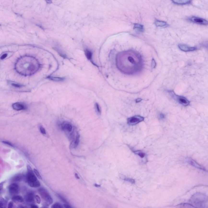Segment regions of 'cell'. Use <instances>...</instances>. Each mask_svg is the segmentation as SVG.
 <instances>
[{"instance_id":"cell-1","label":"cell","mask_w":208,"mask_h":208,"mask_svg":"<svg viewBox=\"0 0 208 208\" xmlns=\"http://www.w3.org/2000/svg\"><path fill=\"white\" fill-rule=\"evenodd\" d=\"M116 61L118 69L127 74H135L139 72L143 65L140 54L133 50H127L118 53Z\"/></svg>"},{"instance_id":"cell-2","label":"cell","mask_w":208,"mask_h":208,"mask_svg":"<svg viewBox=\"0 0 208 208\" xmlns=\"http://www.w3.org/2000/svg\"><path fill=\"white\" fill-rule=\"evenodd\" d=\"M16 69L20 74L30 76L38 70L40 64L36 59L30 56H24L19 59L16 64Z\"/></svg>"},{"instance_id":"cell-3","label":"cell","mask_w":208,"mask_h":208,"mask_svg":"<svg viewBox=\"0 0 208 208\" xmlns=\"http://www.w3.org/2000/svg\"><path fill=\"white\" fill-rule=\"evenodd\" d=\"M208 200V197L207 195L201 193H197L191 196L190 202L197 207H201L207 203Z\"/></svg>"},{"instance_id":"cell-4","label":"cell","mask_w":208,"mask_h":208,"mask_svg":"<svg viewBox=\"0 0 208 208\" xmlns=\"http://www.w3.org/2000/svg\"><path fill=\"white\" fill-rule=\"evenodd\" d=\"M27 174L26 176V180L29 185L31 187L37 188L40 186V183L37 180L36 176L33 172L31 166H27Z\"/></svg>"},{"instance_id":"cell-5","label":"cell","mask_w":208,"mask_h":208,"mask_svg":"<svg viewBox=\"0 0 208 208\" xmlns=\"http://www.w3.org/2000/svg\"><path fill=\"white\" fill-rule=\"evenodd\" d=\"M38 192L43 200H44L45 205H50L53 204V199L47 190L43 188H40L38 190Z\"/></svg>"},{"instance_id":"cell-6","label":"cell","mask_w":208,"mask_h":208,"mask_svg":"<svg viewBox=\"0 0 208 208\" xmlns=\"http://www.w3.org/2000/svg\"><path fill=\"white\" fill-rule=\"evenodd\" d=\"M169 92L172 95L173 98L176 100L179 103L184 106H189L190 104V101L187 99V98L183 96L178 95L175 94L174 92L172 91H169Z\"/></svg>"},{"instance_id":"cell-7","label":"cell","mask_w":208,"mask_h":208,"mask_svg":"<svg viewBox=\"0 0 208 208\" xmlns=\"http://www.w3.org/2000/svg\"><path fill=\"white\" fill-rule=\"evenodd\" d=\"M187 20L190 22L195 24H198L200 25H208V20L196 16H192L190 17Z\"/></svg>"},{"instance_id":"cell-8","label":"cell","mask_w":208,"mask_h":208,"mask_svg":"<svg viewBox=\"0 0 208 208\" xmlns=\"http://www.w3.org/2000/svg\"><path fill=\"white\" fill-rule=\"evenodd\" d=\"M144 118L140 115H135L128 119V123L130 125H135L143 121Z\"/></svg>"},{"instance_id":"cell-9","label":"cell","mask_w":208,"mask_h":208,"mask_svg":"<svg viewBox=\"0 0 208 208\" xmlns=\"http://www.w3.org/2000/svg\"><path fill=\"white\" fill-rule=\"evenodd\" d=\"M19 190V187L17 184L13 183L10 184L9 187V194L12 196H15L18 194Z\"/></svg>"},{"instance_id":"cell-10","label":"cell","mask_w":208,"mask_h":208,"mask_svg":"<svg viewBox=\"0 0 208 208\" xmlns=\"http://www.w3.org/2000/svg\"><path fill=\"white\" fill-rule=\"evenodd\" d=\"M187 160L188 163H189L190 165H191V166H193L196 167L197 168L199 169H200L201 170H202L203 171H207V170H206V169L204 168V167H203V166H201L199 163H197L196 160L192 159L191 158H187Z\"/></svg>"},{"instance_id":"cell-11","label":"cell","mask_w":208,"mask_h":208,"mask_svg":"<svg viewBox=\"0 0 208 208\" xmlns=\"http://www.w3.org/2000/svg\"><path fill=\"white\" fill-rule=\"evenodd\" d=\"M178 47L183 51L185 52H191L195 50H197V48L196 47H191L185 44H179Z\"/></svg>"},{"instance_id":"cell-12","label":"cell","mask_w":208,"mask_h":208,"mask_svg":"<svg viewBox=\"0 0 208 208\" xmlns=\"http://www.w3.org/2000/svg\"><path fill=\"white\" fill-rule=\"evenodd\" d=\"M12 107L14 110L16 111H20L26 109V106L24 104L19 102H16L13 104L12 105Z\"/></svg>"},{"instance_id":"cell-13","label":"cell","mask_w":208,"mask_h":208,"mask_svg":"<svg viewBox=\"0 0 208 208\" xmlns=\"http://www.w3.org/2000/svg\"><path fill=\"white\" fill-rule=\"evenodd\" d=\"M173 3L178 5H184L190 4L192 0H172Z\"/></svg>"},{"instance_id":"cell-14","label":"cell","mask_w":208,"mask_h":208,"mask_svg":"<svg viewBox=\"0 0 208 208\" xmlns=\"http://www.w3.org/2000/svg\"><path fill=\"white\" fill-rule=\"evenodd\" d=\"M35 196L33 193H29L25 197L26 201L29 203H32L34 201Z\"/></svg>"},{"instance_id":"cell-15","label":"cell","mask_w":208,"mask_h":208,"mask_svg":"<svg viewBox=\"0 0 208 208\" xmlns=\"http://www.w3.org/2000/svg\"><path fill=\"white\" fill-rule=\"evenodd\" d=\"M61 127L63 130H65L68 132H70L72 131L73 129V126L71 124L69 123H65L62 125Z\"/></svg>"},{"instance_id":"cell-16","label":"cell","mask_w":208,"mask_h":208,"mask_svg":"<svg viewBox=\"0 0 208 208\" xmlns=\"http://www.w3.org/2000/svg\"><path fill=\"white\" fill-rule=\"evenodd\" d=\"M155 25H156V27H166L169 26L168 24L165 22L160 21L159 20H156L155 21Z\"/></svg>"},{"instance_id":"cell-17","label":"cell","mask_w":208,"mask_h":208,"mask_svg":"<svg viewBox=\"0 0 208 208\" xmlns=\"http://www.w3.org/2000/svg\"><path fill=\"white\" fill-rule=\"evenodd\" d=\"M23 179V175L21 174H17L12 178V181L15 183L20 182Z\"/></svg>"},{"instance_id":"cell-18","label":"cell","mask_w":208,"mask_h":208,"mask_svg":"<svg viewBox=\"0 0 208 208\" xmlns=\"http://www.w3.org/2000/svg\"><path fill=\"white\" fill-rule=\"evenodd\" d=\"M12 200L14 202H24V199L21 196H14L12 197Z\"/></svg>"},{"instance_id":"cell-19","label":"cell","mask_w":208,"mask_h":208,"mask_svg":"<svg viewBox=\"0 0 208 208\" xmlns=\"http://www.w3.org/2000/svg\"><path fill=\"white\" fill-rule=\"evenodd\" d=\"M134 28L139 32H143L144 31L143 26L140 24H135L134 25Z\"/></svg>"},{"instance_id":"cell-20","label":"cell","mask_w":208,"mask_h":208,"mask_svg":"<svg viewBox=\"0 0 208 208\" xmlns=\"http://www.w3.org/2000/svg\"><path fill=\"white\" fill-rule=\"evenodd\" d=\"M48 78L49 79H50V80L56 81V82H59V81H63L64 80V78L56 77H48Z\"/></svg>"},{"instance_id":"cell-21","label":"cell","mask_w":208,"mask_h":208,"mask_svg":"<svg viewBox=\"0 0 208 208\" xmlns=\"http://www.w3.org/2000/svg\"><path fill=\"white\" fill-rule=\"evenodd\" d=\"M85 54L86 55V57L88 59L91 60L92 59V52L90 51V50L86 49L85 50Z\"/></svg>"},{"instance_id":"cell-22","label":"cell","mask_w":208,"mask_h":208,"mask_svg":"<svg viewBox=\"0 0 208 208\" xmlns=\"http://www.w3.org/2000/svg\"><path fill=\"white\" fill-rule=\"evenodd\" d=\"M179 206L180 207H184V208H195L196 207L192 204H189L187 203H183L181 204H179Z\"/></svg>"},{"instance_id":"cell-23","label":"cell","mask_w":208,"mask_h":208,"mask_svg":"<svg viewBox=\"0 0 208 208\" xmlns=\"http://www.w3.org/2000/svg\"><path fill=\"white\" fill-rule=\"evenodd\" d=\"M79 139L80 136L78 134H77L76 138L75 140L74 141V147L76 148L77 147L79 143Z\"/></svg>"},{"instance_id":"cell-24","label":"cell","mask_w":208,"mask_h":208,"mask_svg":"<svg viewBox=\"0 0 208 208\" xmlns=\"http://www.w3.org/2000/svg\"><path fill=\"white\" fill-rule=\"evenodd\" d=\"M134 153L135 154H137V155H139L140 157L143 158L145 156V154L144 153L142 152V151L140 150H137V151H135Z\"/></svg>"},{"instance_id":"cell-25","label":"cell","mask_w":208,"mask_h":208,"mask_svg":"<svg viewBox=\"0 0 208 208\" xmlns=\"http://www.w3.org/2000/svg\"><path fill=\"white\" fill-rule=\"evenodd\" d=\"M52 208H62L63 207L61 204L59 203H56L52 206Z\"/></svg>"},{"instance_id":"cell-26","label":"cell","mask_w":208,"mask_h":208,"mask_svg":"<svg viewBox=\"0 0 208 208\" xmlns=\"http://www.w3.org/2000/svg\"><path fill=\"white\" fill-rule=\"evenodd\" d=\"M33 171H34L35 174L36 175V176L38 178L40 179H42L41 176L40 174V173L38 172V171H37L36 169H34Z\"/></svg>"},{"instance_id":"cell-27","label":"cell","mask_w":208,"mask_h":208,"mask_svg":"<svg viewBox=\"0 0 208 208\" xmlns=\"http://www.w3.org/2000/svg\"><path fill=\"white\" fill-rule=\"evenodd\" d=\"M40 130L42 134H43L44 135H46L47 134V132H46V130L42 126H40Z\"/></svg>"},{"instance_id":"cell-28","label":"cell","mask_w":208,"mask_h":208,"mask_svg":"<svg viewBox=\"0 0 208 208\" xmlns=\"http://www.w3.org/2000/svg\"><path fill=\"white\" fill-rule=\"evenodd\" d=\"M95 110L97 111V112L98 113H101V108L100 107L98 103H95Z\"/></svg>"},{"instance_id":"cell-29","label":"cell","mask_w":208,"mask_h":208,"mask_svg":"<svg viewBox=\"0 0 208 208\" xmlns=\"http://www.w3.org/2000/svg\"><path fill=\"white\" fill-rule=\"evenodd\" d=\"M125 180L126 181L130 182V183H132V184H134V183H135V180H134V179H132V178H125Z\"/></svg>"},{"instance_id":"cell-30","label":"cell","mask_w":208,"mask_h":208,"mask_svg":"<svg viewBox=\"0 0 208 208\" xmlns=\"http://www.w3.org/2000/svg\"><path fill=\"white\" fill-rule=\"evenodd\" d=\"M35 199L36 200V202L37 203V204H40V203H41V199H40V197L38 195H36L35 196Z\"/></svg>"},{"instance_id":"cell-31","label":"cell","mask_w":208,"mask_h":208,"mask_svg":"<svg viewBox=\"0 0 208 208\" xmlns=\"http://www.w3.org/2000/svg\"><path fill=\"white\" fill-rule=\"evenodd\" d=\"M57 196H58V197L59 198L61 201L63 202H64L65 203H67V201L65 199V198H64V197H63L62 196H60V195H59V194H58L57 195Z\"/></svg>"},{"instance_id":"cell-32","label":"cell","mask_w":208,"mask_h":208,"mask_svg":"<svg viewBox=\"0 0 208 208\" xmlns=\"http://www.w3.org/2000/svg\"><path fill=\"white\" fill-rule=\"evenodd\" d=\"M11 85L14 87H16V88H20L21 87V85H19L18 84L13 83H11Z\"/></svg>"},{"instance_id":"cell-33","label":"cell","mask_w":208,"mask_h":208,"mask_svg":"<svg viewBox=\"0 0 208 208\" xmlns=\"http://www.w3.org/2000/svg\"><path fill=\"white\" fill-rule=\"evenodd\" d=\"M2 142L3 143H5L6 144L8 145V146H10L12 147H13V145L12 143H10L9 142H6V141H2Z\"/></svg>"},{"instance_id":"cell-34","label":"cell","mask_w":208,"mask_h":208,"mask_svg":"<svg viewBox=\"0 0 208 208\" xmlns=\"http://www.w3.org/2000/svg\"><path fill=\"white\" fill-rule=\"evenodd\" d=\"M7 54H6V53L4 54H3L1 56V57H0V59H1V60L4 59L6 58V57H7Z\"/></svg>"},{"instance_id":"cell-35","label":"cell","mask_w":208,"mask_h":208,"mask_svg":"<svg viewBox=\"0 0 208 208\" xmlns=\"http://www.w3.org/2000/svg\"><path fill=\"white\" fill-rule=\"evenodd\" d=\"M202 46L208 50V43H204L202 44Z\"/></svg>"},{"instance_id":"cell-36","label":"cell","mask_w":208,"mask_h":208,"mask_svg":"<svg viewBox=\"0 0 208 208\" xmlns=\"http://www.w3.org/2000/svg\"><path fill=\"white\" fill-rule=\"evenodd\" d=\"M13 203L12 202H10L9 203V204L8 205V207L9 208H12L13 207Z\"/></svg>"},{"instance_id":"cell-37","label":"cell","mask_w":208,"mask_h":208,"mask_svg":"<svg viewBox=\"0 0 208 208\" xmlns=\"http://www.w3.org/2000/svg\"><path fill=\"white\" fill-rule=\"evenodd\" d=\"M159 118L161 119H164L165 118V116L163 114H162V113H160L159 115Z\"/></svg>"},{"instance_id":"cell-38","label":"cell","mask_w":208,"mask_h":208,"mask_svg":"<svg viewBox=\"0 0 208 208\" xmlns=\"http://www.w3.org/2000/svg\"><path fill=\"white\" fill-rule=\"evenodd\" d=\"M64 207L65 208H71V207H70V206L67 204H64Z\"/></svg>"},{"instance_id":"cell-39","label":"cell","mask_w":208,"mask_h":208,"mask_svg":"<svg viewBox=\"0 0 208 208\" xmlns=\"http://www.w3.org/2000/svg\"><path fill=\"white\" fill-rule=\"evenodd\" d=\"M31 208H38V207H37V206L36 205H35V204H31Z\"/></svg>"},{"instance_id":"cell-40","label":"cell","mask_w":208,"mask_h":208,"mask_svg":"<svg viewBox=\"0 0 208 208\" xmlns=\"http://www.w3.org/2000/svg\"><path fill=\"white\" fill-rule=\"evenodd\" d=\"M142 99H141V98H137V99L136 100V102H140L141 101H142Z\"/></svg>"},{"instance_id":"cell-41","label":"cell","mask_w":208,"mask_h":208,"mask_svg":"<svg viewBox=\"0 0 208 208\" xmlns=\"http://www.w3.org/2000/svg\"><path fill=\"white\" fill-rule=\"evenodd\" d=\"M155 61H154V60H153V62H152V65H153V68H155V65H156V63L155 64H154V63H155Z\"/></svg>"},{"instance_id":"cell-42","label":"cell","mask_w":208,"mask_h":208,"mask_svg":"<svg viewBox=\"0 0 208 208\" xmlns=\"http://www.w3.org/2000/svg\"><path fill=\"white\" fill-rule=\"evenodd\" d=\"M46 1H47V3H49V4L51 3L52 2V1L51 0H46Z\"/></svg>"},{"instance_id":"cell-43","label":"cell","mask_w":208,"mask_h":208,"mask_svg":"<svg viewBox=\"0 0 208 208\" xmlns=\"http://www.w3.org/2000/svg\"><path fill=\"white\" fill-rule=\"evenodd\" d=\"M75 176L76 178H77V179H80L77 173H76V174H75Z\"/></svg>"}]
</instances>
